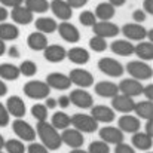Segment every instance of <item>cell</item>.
<instances>
[{
	"instance_id": "cell-42",
	"label": "cell",
	"mask_w": 153,
	"mask_h": 153,
	"mask_svg": "<svg viewBox=\"0 0 153 153\" xmlns=\"http://www.w3.org/2000/svg\"><path fill=\"white\" fill-rule=\"evenodd\" d=\"M25 150L28 153H49V150H48L42 143H34V141H31L30 146H28Z\"/></svg>"
},
{
	"instance_id": "cell-8",
	"label": "cell",
	"mask_w": 153,
	"mask_h": 153,
	"mask_svg": "<svg viewBox=\"0 0 153 153\" xmlns=\"http://www.w3.org/2000/svg\"><path fill=\"white\" fill-rule=\"evenodd\" d=\"M68 77L71 85H76L77 88H89L94 85V76L85 68H73L68 73Z\"/></svg>"
},
{
	"instance_id": "cell-23",
	"label": "cell",
	"mask_w": 153,
	"mask_h": 153,
	"mask_svg": "<svg viewBox=\"0 0 153 153\" xmlns=\"http://www.w3.org/2000/svg\"><path fill=\"white\" fill-rule=\"evenodd\" d=\"M89 52L88 49H85V48H82V46H74V48H71V49H68L67 51V55H65V58H68L73 64H76V65H85L88 61H89Z\"/></svg>"
},
{
	"instance_id": "cell-24",
	"label": "cell",
	"mask_w": 153,
	"mask_h": 153,
	"mask_svg": "<svg viewBox=\"0 0 153 153\" xmlns=\"http://www.w3.org/2000/svg\"><path fill=\"white\" fill-rule=\"evenodd\" d=\"M27 45L31 51H43L48 46V37L45 36V33L42 31H34L31 34H28L27 37Z\"/></svg>"
},
{
	"instance_id": "cell-4",
	"label": "cell",
	"mask_w": 153,
	"mask_h": 153,
	"mask_svg": "<svg viewBox=\"0 0 153 153\" xmlns=\"http://www.w3.org/2000/svg\"><path fill=\"white\" fill-rule=\"evenodd\" d=\"M126 71L131 77H134L137 80H147V79H152L153 76L152 67L146 61H141V59L129 61L126 64Z\"/></svg>"
},
{
	"instance_id": "cell-6",
	"label": "cell",
	"mask_w": 153,
	"mask_h": 153,
	"mask_svg": "<svg viewBox=\"0 0 153 153\" xmlns=\"http://www.w3.org/2000/svg\"><path fill=\"white\" fill-rule=\"evenodd\" d=\"M98 70L108 77H120L125 73V67L114 58L104 56L98 61Z\"/></svg>"
},
{
	"instance_id": "cell-1",
	"label": "cell",
	"mask_w": 153,
	"mask_h": 153,
	"mask_svg": "<svg viewBox=\"0 0 153 153\" xmlns=\"http://www.w3.org/2000/svg\"><path fill=\"white\" fill-rule=\"evenodd\" d=\"M36 135L40 138L42 144L51 152V150H58L62 144L61 141V134L55 126H52L48 120H37L36 125Z\"/></svg>"
},
{
	"instance_id": "cell-25",
	"label": "cell",
	"mask_w": 153,
	"mask_h": 153,
	"mask_svg": "<svg viewBox=\"0 0 153 153\" xmlns=\"http://www.w3.org/2000/svg\"><path fill=\"white\" fill-rule=\"evenodd\" d=\"M110 49L116 55L129 56V55L134 53V43H131V40H128V39H119V40H114L110 45Z\"/></svg>"
},
{
	"instance_id": "cell-30",
	"label": "cell",
	"mask_w": 153,
	"mask_h": 153,
	"mask_svg": "<svg viewBox=\"0 0 153 153\" xmlns=\"http://www.w3.org/2000/svg\"><path fill=\"white\" fill-rule=\"evenodd\" d=\"M134 53L141 61H152L153 59V43L152 42H143V40H140V43L137 46H134Z\"/></svg>"
},
{
	"instance_id": "cell-54",
	"label": "cell",
	"mask_w": 153,
	"mask_h": 153,
	"mask_svg": "<svg viewBox=\"0 0 153 153\" xmlns=\"http://www.w3.org/2000/svg\"><path fill=\"white\" fill-rule=\"evenodd\" d=\"M7 10H6V7L4 6H0V22H3V21H6L7 19Z\"/></svg>"
},
{
	"instance_id": "cell-45",
	"label": "cell",
	"mask_w": 153,
	"mask_h": 153,
	"mask_svg": "<svg viewBox=\"0 0 153 153\" xmlns=\"http://www.w3.org/2000/svg\"><path fill=\"white\" fill-rule=\"evenodd\" d=\"M146 16H147V13H146L143 9H137V10L132 12V19H134L135 22H143V21H146Z\"/></svg>"
},
{
	"instance_id": "cell-62",
	"label": "cell",
	"mask_w": 153,
	"mask_h": 153,
	"mask_svg": "<svg viewBox=\"0 0 153 153\" xmlns=\"http://www.w3.org/2000/svg\"><path fill=\"white\" fill-rule=\"evenodd\" d=\"M0 153H4V152H1V150H0Z\"/></svg>"
},
{
	"instance_id": "cell-29",
	"label": "cell",
	"mask_w": 153,
	"mask_h": 153,
	"mask_svg": "<svg viewBox=\"0 0 153 153\" xmlns=\"http://www.w3.org/2000/svg\"><path fill=\"white\" fill-rule=\"evenodd\" d=\"M94 13H95L97 19H100V21H108V19H111V18L114 16L116 9H114V6L110 4L108 1H102L100 4H97Z\"/></svg>"
},
{
	"instance_id": "cell-15",
	"label": "cell",
	"mask_w": 153,
	"mask_h": 153,
	"mask_svg": "<svg viewBox=\"0 0 153 153\" xmlns=\"http://www.w3.org/2000/svg\"><path fill=\"white\" fill-rule=\"evenodd\" d=\"M49 9L61 21H68L73 16V7L65 0H52L49 3Z\"/></svg>"
},
{
	"instance_id": "cell-43",
	"label": "cell",
	"mask_w": 153,
	"mask_h": 153,
	"mask_svg": "<svg viewBox=\"0 0 153 153\" xmlns=\"http://www.w3.org/2000/svg\"><path fill=\"white\" fill-rule=\"evenodd\" d=\"M9 111L6 110V105L3 104V102H0V126L3 128V126H7V123H9Z\"/></svg>"
},
{
	"instance_id": "cell-41",
	"label": "cell",
	"mask_w": 153,
	"mask_h": 153,
	"mask_svg": "<svg viewBox=\"0 0 153 153\" xmlns=\"http://www.w3.org/2000/svg\"><path fill=\"white\" fill-rule=\"evenodd\" d=\"M88 152L89 153H110V146L105 141H102V140L92 141L88 146Z\"/></svg>"
},
{
	"instance_id": "cell-12",
	"label": "cell",
	"mask_w": 153,
	"mask_h": 153,
	"mask_svg": "<svg viewBox=\"0 0 153 153\" xmlns=\"http://www.w3.org/2000/svg\"><path fill=\"white\" fill-rule=\"evenodd\" d=\"M125 36V39L128 40H134V42H140V40H144L146 39V34H147V30L140 24V22H129V24H125L120 30Z\"/></svg>"
},
{
	"instance_id": "cell-51",
	"label": "cell",
	"mask_w": 153,
	"mask_h": 153,
	"mask_svg": "<svg viewBox=\"0 0 153 153\" xmlns=\"http://www.w3.org/2000/svg\"><path fill=\"white\" fill-rule=\"evenodd\" d=\"M146 134L153 137V120L152 119H147L146 120Z\"/></svg>"
},
{
	"instance_id": "cell-52",
	"label": "cell",
	"mask_w": 153,
	"mask_h": 153,
	"mask_svg": "<svg viewBox=\"0 0 153 153\" xmlns=\"http://www.w3.org/2000/svg\"><path fill=\"white\" fill-rule=\"evenodd\" d=\"M6 51H7V55H9V56H12V58L19 56V51H18V48H16V46H10V48H7Z\"/></svg>"
},
{
	"instance_id": "cell-49",
	"label": "cell",
	"mask_w": 153,
	"mask_h": 153,
	"mask_svg": "<svg viewBox=\"0 0 153 153\" xmlns=\"http://www.w3.org/2000/svg\"><path fill=\"white\" fill-rule=\"evenodd\" d=\"M56 105H59L61 108H67L70 105V98L67 95H61L58 100H56Z\"/></svg>"
},
{
	"instance_id": "cell-16",
	"label": "cell",
	"mask_w": 153,
	"mask_h": 153,
	"mask_svg": "<svg viewBox=\"0 0 153 153\" xmlns=\"http://www.w3.org/2000/svg\"><path fill=\"white\" fill-rule=\"evenodd\" d=\"M119 92L128 95V97H138L143 94V85H141V80H137V79H123L119 85Z\"/></svg>"
},
{
	"instance_id": "cell-19",
	"label": "cell",
	"mask_w": 153,
	"mask_h": 153,
	"mask_svg": "<svg viewBox=\"0 0 153 153\" xmlns=\"http://www.w3.org/2000/svg\"><path fill=\"white\" fill-rule=\"evenodd\" d=\"M98 134L100 138L107 144H117L125 140V134L116 126H102Z\"/></svg>"
},
{
	"instance_id": "cell-47",
	"label": "cell",
	"mask_w": 153,
	"mask_h": 153,
	"mask_svg": "<svg viewBox=\"0 0 153 153\" xmlns=\"http://www.w3.org/2000/svg\"><path fill=\"white\" fill-rule=\"evenodd\" d=\"M73 9H79V7H83L86 3H88V0H65Z\"/></svg>"
},
{
	"instance_id": "cell-46",
	"label": "cell",
	"mask_w": 153,
	"mask_h": 153,
	"mask_svg": "<svg viewBox=\"0 0 153 153\" xmlns=\"http://www.w3.org/2000/svg\"><path fill=\"white\" fill-rule=\"evenodd\" d=\"M1 6L4 7H15V6H19L24 3V0H0Z\"/></svg>"
},
{
	"instance_id": "cell-26",
	"label": "cell",
	"mask_w": 153,
	"mask_h": 153,
	"mask_svg": "<svg viewBox=\"0 0 153 153\" xmlns=\"http://www.w3.org/2000/svg\"><path fill=\"white\" fill-rule=\"evenodd\" d=\"M153 137L150 135H147L146 132H140V131H137V132H134L132 134V138H131V141H132V147L134 149H138V150H150L153 146Z\"/></svg>"
},
{
	"instance_id": "cell-33",
	"label": "cell",
	"mask_w": 153,
	"mask_h": 153,
	"mask_svg": "<svg viewBox=\"0 0 153 153\" xmlns=\"http://www.w3.org/2000/svg\"><path fill=\"white\" fill-rule=\"evenodd\" d=\"M34 25H36V30H37V31H42V33L46 34V33H53V31H56L58 22H56L55 19L49 18V16H40V18L36 19Z\"/></svg>"
},
{
	"instance_id": "cell-34",
	"label": "cell",
	"mask_w": 153,
	"mask_h": 153,
	"mask_svg": "<svg viewBox=\"0 0 153 153\" xmlns=\"http://www.w3.org/2000/svg\"><path fill=\"white\" fill-rule=\"evenodd\" d=\"M24 6L28 7L33 13H45L46 10H49L48 0H24Z\"/></svg>"
},
{
	"instance_id": "cell-21",
	"label": "cell",
	"mask_w": 153,
	"mask_h": 153,
	"mask_svg": "<svg viewBox=\"0 0 153 153\" xmlns=\"http://www.w3.org/2000/svg\"><path fill=\"white\" fill-rule=\"evenodd\" d=\"M6 110L13 117H24L25 111H27V107H25V102H24L22 98H19L18 95H12L6 101Z\"/></svg>"
},
{
	"instance_id": "cell-61",
	"label": "cell",
	"mask_w": 153,
	"mask_h": 153,
	"mask_svg": "<svg viewBox=\"0 0 153 153\" xmlns=\"http://www.w3.org/2000/svg\"><path fill=\"white\" fill-rule=\"evenodd\" d=\"M146 153H153V152H152V149H150V152H149V150H147V152H146Z\"/></svg>"
},
{
	"instance_id": "cell-14",
	"label": "cell",
	"mask_w": 153,
	"mask_h": 153,
	"mask_svg": "<svg viewBox=\"0 0 153 153\" xmlns=\"http://www.w3.org/2000/svg\"><path fill=\"white\" fill-rule=\"evenodd\" d=\"M134 105L135 101L132 97H128L122 92L116 94L114 97H111V108L114 111H119V113H131L134 110Z\"/></svg>"
},
{
	"instance_id": "cell-9",
	"label": "cell",
	"mask_w": 153,
	"mask_h": 153,
	"mask_svg": "<svg viewBox=\"0 0 153 153\" xmlns=\"http://www.w3.org/2000/svg\"><path fill=\"white\" fill-rule=\"evenodd\" d=\"M68 98H70V104H74L79 108H91L94 105L92 95L88 91H85V88H77L71 91Z\"/></svg>"
},
{
	"instance_id": "cell-20",
	"label": "cell",
	"mask_w": 153,
	"mask_h": 153,
	"mask_svg": "<svg viewBox=\"0 0 153 153\" xmlns=\"http://www.w3.org/2000/svg\"><path fill=\"white\" fill-rule=\"evenodd\" d=\"M10 18L13 19L15 24H19V25H28V24L33 21V12H31L28 7L19 4V6L12 7Z\"/></svg>"
},
{
	"instance_id": "cell-56",
	"label": "cell",
	"mask_w": 153,
	"mask_h": 153,
	"mask_svg": "<svg viewBox=\"0 0 153 153\" xmlns=\"http://www.w3.org/2000/svg\"><path fill=\"white\" fill-rule=\"evenodd\" d=\"M110 4H113L114 7H119V6H123L126 3V0H108Z\"/></svg>"
},
{
	"instance_id": "cell-27",
	"label": "cell",
	"mask_w": 153,
	"mask_h": 153,
	"mask_svg": "<svg viewBox=\"0 0 153 153\" xmlns=\"http://www.w3.org/2000/svg\"><path fill=\"white\" fill-rule=\"evenodd\" d=\"M95 92H97V95H100L102 98H111L116 94H119V88L114 82L101 80L95 85Z\"/></svg>"
},
{
	"instance_id": "cell-40",
	"label": "cell",
	"mask_w": 153,
	"mask_h": 153,
	"mask_svg": "<svg viewBox=\"0 0 153 153\" xmlns=\"http://www.w3.org/2000/svg\"><path fill=\"white\" fill-rule=\"evenodd\" d=\"M31 114L36 120H46L48 119V107L45 104H34L31 107Z\"/></svg>"
},
{
	"instance_id": "cell-39",
	"label": "cell",
	"mask_w": 153,
	"mask_h": 153,
	"mask_svg": "<svg viewBox=\"0 0 153 153\" xmlns=\"http://www.w3.org/2000/svg\"><path fill=\"white\" fill-rule=\"evenodd\" d=\"M97 21H98V19H97L95 13L91 12V10H83V12L79 15V22H80L83 27H92Z\"/></svg>"
},
{
	"instance_id": "cell-13",
	"label": "cell",
	"mask_w": 153,
	"mask_h": 153,
	"mask_svg": "<svg viewBox=\"0 0 153 153\" xmlns=\"http://www.w3.org/2000/svg\"><path fill=\"white\" fill-rule=\"evenodd\" d=\"M46 83L51 89H56V91H65L71 86V80L67 74L59 73V71H53L46 76Z\"/></svg>"
},
{
	"instance_id": "cell-28",
	"label": "cell",
	"mask_w": 153,
	"mask_h": 153,
	"mask_svg": "<svg viewBox=\"0 0 153 153\" xmlns=\"http://www.w3.org/2000/svg\"><path fill=\"white\" fill-rule=\"evenodd\" d=\"M19 37V30L15 24L9 22H0V39L3 42H12Z\"/></svg>"
},
{
	"instance_id": "cell-22",
	"label": "cell",
	"mask_w": 153,
	"mask_h": 153,
	"mask_svg": "<svg viewBox=\"0 0 153 153\" xmlns=\"http://www.w3.org/2000/svg\"><path fill=\"white\" fill-rule=\"evenodd\" d=\"M65 55H67V51L65 48H62L61 45H48L45 49H43V56L46 61L49 62H61L65 59Z\"/></svg>"
},
{
	"instance_id": "cell-48",
	"label": "cell",
	"mask_w": 153,
	"mask_h": 153,
	"mask_svg": "<svg viewBox=\"0 0 153 153\" xmlns=\"http://www.w3.org/2000/svg\"><path fill=\"white\" fill-rule=\"evenodd\" d=\"M143 94L146 95V98H147L149 101H153V85L152 83L143 86Z\"/></svg>"
},
{
	"instance_id": "cell-3",
	"label": "cell",
	"mask_w": 153,
	"mask_h": 153,
	"mask_svg": "<svg viewBox=\"0 0 153 153\" xmlns=\"http://www.w3.org/2000/svg\"><path fill=\"white\" fill-rule=\"evenodd\" d=\"M22 91L31 100H43L49 97L51 94V88L48 86L46 82H42V80H28L24 85Z\"/></svg>"
},
{
	"instance_id": "cell-59",
	"label": "cell",
	"mask_w": 153,
	"mask_h": 153,
	"mask_svg": "<svg viewBox=\"0 0 153 153\" xmlns=\"http://www.w3.org/2000/svg\"><path fill=\"white\" fill-rule=\"evenodd\" d=\"M4 141H6V140H4V137H3V135L0 134V150H3V146H4Z\"/></svg>"
},
{
	"instance_id": "cell-2",
	"label": "cell",
	"mask_w": 153,
	"mask_h": 153,
	"mask_svg": "<svg viewBox=\"0 0 153 153\" xmlns=\"http://www.w3.org/2000/svg\"><path fill=\"white\" fill-rule=\"evenodd\" d=\"M70 126L76 128L77 131H80L83 134H91L98 129V122L91 114L76 113L70 117Z\"/></svg>"
},
{
	"instance_id": "cell-5",
	"label": "cell",
	"mask_w": 153,
	"mask_h": 153,
	"mask_svg": "<svg viewBox=\"0 0 153 153\" xmlns=\"http://www.w3.org/2000/svg\"><path fill=\"white\" fill-rule=\"evenodd\" d=\"M12 129L15 132V135L21 140V141H34L36 140V129L22 117H15V120L12 122Z\"/></svg>"
},
{
	"instance_id": "cell-38",
	"label": "cell",
	"mask_w": 153,
	"mask_h": 153,
	"mask_svg": "<svg viewBox=\"0 0 153 153\" xmlns=\"http://www.w3.org/2000/svg\"><path fill=\"white\" fill-rule=\"evenodd\" d=\"M89 48H91V51L94 52H104L107 49V42H105L104 37L95 34L94 37L89 39Z\"/></svg>"
},
{
	"instance_id": "cell-58",
	"label": "cell",
	"mask_w": 153,
	"mask_h": 153,
	"mask_svg": "<svg viewBox=\"0 0 153 153\" xmlns=\"http://www.w3.org/2000/svg\"><path fill=\"white\" fill-rule=\"evenodd\" d=\"M146 37H149L150 39V42L153 43V30L150 28V30H147V34H146Z\"/></svg>"
},
{
	"instance_id": "cell-7",
	"label": "cell",
	"mask_w": 153,
	"mask_h": 153,
	"mask_svg": "<svg viewBox=\"0 0 153 153\" xmlns=\"http://www.w3.org/2000/svg\"><path fill=\"white\" fill-rule=\"evenodd\" d=\"M61 141L62 144L71 147V149H79L83 146L85 143V137H83V132L77 131L76 128H65L62 129V134H61Z\"/></svg>"
},
{
	"instance_id": "cell-36",
	"label": "cell",
	"mask_w": 153,
	"mask_h": 153,
	"mask_svg": "<svg viewBox=\"0 0 153 153\" xmlns=\"http://www.w3.org/2000/svg\"><path fill=\"white\" fill-rule=\"evenodd\" d=\"M18 68H19V74H22V76H25V77H33V76H36V73H37V65H36V62L31 61V59L22 61V62L18 65Z\"/></svg>"
},
{
	"instance_id": "cell-18",
	"label": "cell",
	"mask_w": 153,
	"mask_h": 153,
	"mask_svg": "<svg viewBox=\"0 0 153 153\" xmlns=\"http://www.w3.org/2000/svg\"><path fill=\"white\" fill-rule=\"evenodd\" d=\"M140 117L137 116H132V114H128V113H123V116L117 120V128L125 134H134L137 131H140Z\"/></svg>"
},
{
	"instance_id": "cell-50",
	"label": "cell",
	"mask_w": 153,
	"mask_h": 153,
	"mask_svg": "<svg viewBox=\"0 0 153 153\" xmlns=\"http://www.w3.org/2000/svg\"><path fill=\"white\" fill-rule=\"evenodd\" d=\"M143 10L147 13V15H153V0H144L143 1Z\"/></svg>"
},
{
	"instance_id": "cell-11",
	"label": "cell",
	"mask_w": 153,
	"mask_h": 153,
	"mask_svg": "<svg viewBox=\"0 0 153 153\" xmlns=\"http://www.w3.org/2000/svg\"><path fill=\"white\" fill-rule=\"evenodd\" d=\"M92 31L97 36H101L104 39H110V37H116L120 33V28L108 19V21H97L92 25Z\"/></svg>"
},
{
	"instance_id": "cell-60",
	"label": "cell",
	"mask_w": 153,
	"mask_h": 153,
	"mask_svg": "<svg viewBox=\"0 0 153 153\" xmlns=\"http://www.w3.org/2000/svg\"><path fill=\"white\" fill-rule=\"evenodd\" d=\"M70 153H89V152L88 150H80V147H79V149H73Z\"/></svg>"
},
{
	"instance_id": "cell-31",
	"label": "cell",
	"mask_w": 153,
	"mask_h": 153,
	"mask_svg": "<svg viewBox=\"0 0 153 153\" xmlns=\"http://www.w3.org/2000/svg\"><path fill=\"white\" fill-rule=\"evenodd\" d=\"M132 111L140 119H146V120L147 119H152L153 117V101L146 100V101H141V102H135Z\"/></svg>"
},
{
	"instance_id": "cell-57",
	"label": "cell",
	"mask_w": 153,
	"mask_h": 153,
	"mask_svg": "<svg viewBox=\"0 0 153 153\" xmlns=\"http://www.w3.org/2000/svg\"><path fill=\"white\" fill-rule=\"evenodd\" d=\"M4 52H6V43L0 39V56H1V55H4Z\"/></svg>"
},
{
	"instance_id": "cell-37",
	"label": "cell",
	"mask_w": 153,
	"mask_h": 153,
	"mask_svg": "<svg viewBox=\"0 0 153 153\" xmlns=\"http://www.w3.org/2000/svg\"><path fill=\"white\" fill-rule=\"evenodd\" d=\"M3 149L7 153H25V146L21 140H16V138H12V140H7L4 141V146Z\"/></svg>"
},
{
	"instance_id": "cell-53",
	"label": "cell",
	"mask_w": 153,
	"mask_h": 153,
	"mask_svg": "<svg viewBox=\"0 0 153 153\" xmlns=\"http://www.w3.org/2000/svg\"><path fill=\"white\" fill-rule=\"evenodd\" d=\"M45 105L48 107V110L55 108V107H56V100H55V98H51V97H46V102H45Z\"/></svg>"
},
{
	"instance_id": "cell-10",
	"label": "cell",
	"mask_w": 153,
	"mask_h": 153,
	"mask_svg": "<svg viewBox=\"0 0 153 153\" xmlns=\"http://www.w3.org/2000/svg\"><path fill=\"white\" fill-rule=\"evenodd\" d=\"M56 31L59 33L61 39L68 43H77L80 40V33H79L77 27L68 21H61L56 27Z\"/></svg>"
},
{
	"instance_id": "cell-55",
	"label": "cell",
	"mask_w": 153,
	"mask_h": 153,
	"mask_svg": "<svg viewBox=\"0 0 153 153\" xmlns=\"http://www.w3.org/2000/svg\"><path fill=\"white\" fill-rule=\"evenodd\" d=\"M7 94V86H6V83L0 79V97H4Z\"/></svg>"
},
{
	"instance_id": "cell-17",
	"label": "cell",
	"mask_w": 153,
	"mask_h": 153,
	"mask_svg": "<svg viewBox=\"0 0 153 153\" xmlns=\"http://www.w3.org/2000/svg\"><path fill=\"white\" fill-rule=\"evenodd\" d=\"M91 116L98 122V123H110L114 120V110L108 105H92L91 107Z\"/></svg>"
},
{
	"instance_id": "cell-35",
	"label": "cell",
	"mask_w": 153,
	"mask_h": 153,
	"mask_svg": "<svg viewBox=\"0 0 153 153\" xmlns=\"http://www.w3.org/2000/svg\"><path fill=\"white\" fill-rule=\"evenodd\" d=\"M52 126H55L56 129H65L70 126V116H67L64 111H55L52 114V120H51Z\"/></svg>"
},
{
	"instance_id": "cell-32",
	"label": "cell",
	"mask_w": 153,
	"mask_h": 153,
	"mask_svg": "<svg viewBox=\"0 0 153 153\" xmlns=\"http://www.w3.org/2000/svg\"><path fill=\"white\" fill-rule=\"evenodd\" d=\"M19 77V68L15 64L10 62H1L0 64V79L3 80H16Z\"/></svg>"
},
{
	"instance_id": "cell-44",
	"label": "cell",
	"mask_w": 153,
	"mask_h": 153,
	"mask_svg": "<svg viewBox=\"0 0 153 153\" xmlns=\"http://www.w3.org/2000/svg\"><path fill=\"white\" fill-rule=\"evenodd\" d=\"M116 147H114V153H135V149L132 147V146H129V144H126V143H117V144H114Z\"/></svg>"
}]
</instances>
